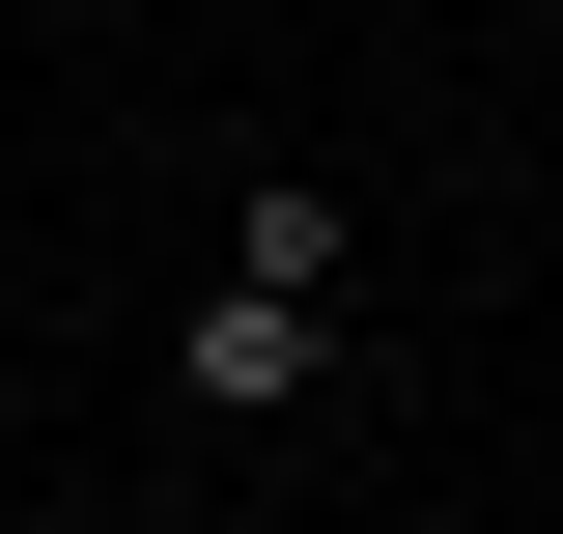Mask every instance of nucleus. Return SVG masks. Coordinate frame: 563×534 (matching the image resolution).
Returning <instances> with one entry per match:
<instances>
[{
    "label": "nucleus",
    "mask_w": 563,
    "mask_h": 534,
    "mask_svg": "<svg viewBox=\"0 0 563 534\" xmlns=\"http://www.w3.org/2000/svg\"><path fill=\"white\" fill-rule=\"evenodd\" d=\"M339 310H366V225H339V169H254V198H225V254H198V310H169V394H198V422L339 394Z\"/></svg>",
    "instance_id": "obj_1"
}]
</instances>
